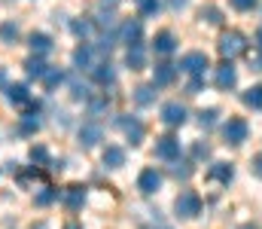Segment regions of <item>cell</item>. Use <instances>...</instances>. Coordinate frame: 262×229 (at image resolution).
Here are the masks:
<instances>
[{
    "label": "cell",
    "mask_w": 262,
    "mask_h": 229,
    "mask_svg": "<svg viewBox=\"0 0 262 229\" xmlns=\"http://www.w3.org/2000/svg\"><path fill=\"white\" fill-rule=\"evenodd\" d=\"M174 211H177V217H186V220L198 217L201 214V196L192 193V190H183L177 196V202H174Z\"/></svg>",
    "instance_id": "1"
},
{
    "label": "cell",
    "mask_w": 262,
    "mask_h": 229,
    "mask_svg": "<svg viewBox=\"0 0 262 229\" xmlns=\"http://www.w3.org/2000/svg\"><path fill=\"white\" fill-rule=\"evenodd\" d=\"M55 199H58V190H52V186H46L43 193H37V199H34V202H37L40 208H46V205H52Z\"/></svg>",
    "instance_id": "29"
},
{
    "label": "cell",
    "mask_w": 262,
    "mask_h": 229,
    "mask_svg": "<svg viewBox=\"0 0 262 229\" xmlns=\"http://www.w3.org/2000/svg\"><path fill=\"white\" fill-rule=\"evenodd\" d=\"M70 28H73V34H76V37H82V40L92 34V22H73Z\"/></svg>",
    "instance_id": "33"
},
{
    "label": "cell",
    "mask_w": 262,
    "mask_h": 229,
    "mask_svg": "<svg viewBox=\"0 0 262 229\" xmlns=\"http://www.w3.org/2000/svg\"><path fill=\"white\" fill-rule=\"evenodd\" d=\"M101 135H104V132H101L98 122H85V126L79 129V144H82V147H95V144L101 141Z\"/></svg>",
    "instance_id": "15"
},
{
    "label": "cell",
    "mask_w": 262,
    "mask_h": 229,
    "mask_svg": "<svg viewBox=\"0 0 262 229\" xmlns=\"http://www.w3.org/2000/svg\"><path fill=\"white\" fill-rule=\"evenodd\" d=\"M256 40H259V49H262V28H259V34H256Z\"/></svg>",
    "instance_id": "46"
},
{
    "label": "cell",
    "mask_w": 262,
    "mask_h": 229,
    "mask_svg": "<svg viewBox=\"0 0 262 229\" xmlns=\"http://www.w3.org/2000/svg\"><path fill=\"white\" fill-rule=\"evenodd\" d=\"M244 104L253 107V110H262V86H250L244 92Z\"/></svg>",
    "instance_id": "24"
},
{
    "label": "cell",
    "mask_w": 262,
    "mask_h": 229,
    "mask_svg": "<svg viewBox=\"0 0 262 229\" xmlns=\"http://www.w3.org/2000/svg\"><path fill=\"white\" fill-rule=\"evenodd\" d=\"M73 65L79 68V71H95V65H98V46H92V43H82V46H76L73 49Z\"/></svg>",
    "instance_id": "3"
},
{
    "label": "cell",
    "mask_w": 262,
    "mask_h": 229,
    "mask_svg": "<svg viewBox=\"0 0 262 229\" xmlns=\"http://www.w3.org/2000/svg\"><path fill=\"white\" fill-rule=\"evenodd\" d=\"M223 138H226V144H235V147L244 144V141H247V122L238 119V116L229 119V122L223 126Z\"/></svg>",
    "instance_id": "4"
},
{
    "label": "cell",
    "mask_w": 262,
    "mask_h": 229,
    "mask_svg": "<svg viewBox=\"0 0 262 229\" xmlns=\"http://www.w3.org/2000/svg\"><path fill=\"white\" fill-rule=\"evenodd\" d=\"M31 162H34V165H46V162H49L46 147H40V144H37V147H31Z\"/></svg>",
    "instance_id": "31"
},
{
    "label": "cell",
    "mask_w": 262,
    "mask_h": 229,
    "mask_svg": "<svg viewBox=\"0 0 262 229\" xmlns=\"http://www.w3.org/2000/svg\"><path fill=\"white\" fill-rule=\"evenodd\" d=\"M92 76H95V82L107 86V82H113V79H116V71H113V65H110V61H98V65H95V71H92Z\"/></svg>",
    "instance_id": "19"
},
{
    "label": "cell",
    "mask_w": 262,
    "mask_h": 229,
    "mask_svg": "<svg viewBox=\"0 0 262 229\" xmlns=\"http://www.w3.org/2000/svg\"><path fill=\"white\" fill-rule=\"evenodd\" d=\"M31 229H49V226L46 223H37V226H31Z\"/></svg>",
    "instance_id": "45"
},
{
    "label": "cell",
    "mask_w": 262,
    "mask_h": 229,
    "mask_svg": "<svg viewBox=\"0 0 262 229\" xmlns=\"http://www.w3.org/2000/svg\"><path fill=\"white\" fill-rule=\"evenodd\" d=\"M67 86H70V95H73L76 101H92V86H89L85 79L70 76V79H67Z\"/></svg>",
    "instance_id": "17"
},
{
    "label": "cell",
    "mask_w": 262,
    "mask_h": 229,
    "mask_svg": "<svg viewBox=\"0 0 262 229\" xmlns=\"http://www.w3.org/2000/svg\"><path fill=\"white\" fill-rule=\"evenodd\" d=\"M25 71H28V76H34V79H43L49 68H46L40 58H28V61H25Z\"/></svg>",
    "instance_id": "25"
},
{
    "label": "cell",
    "mask_w": 262,
    "mask_h": 229,
    "mask_svg": "<svg viewBox=\"0 0 262 229\" xmlns=\"http://www.w3.org/2000/svg\"><path fill=\"white\" fill-rule=\"evenodd\" d=\"M232 6H235V9H241V12H247V9H253V6H256V0H232Z\"/></svg>",
    "instance_id": "37"
},
{
    "label": "cell",
    "mask_w": 262,
    "mask_h": 229,
    "mask_svg": "<svg viewBox=\"0 0 262 229\" xmlns=\"http://www.w3.org/2000/svg\"><path fill=\"white\" fill-rule=\"evenodd\" d=\"M25 135H34V132H40V116L37 113H28V116H21V126H18Z\"/></svg>",
    "instance_id": "27"
},
{
    "label": "cell",
    "mask_w": 262,
    "mask_h": 229,
    "mask_svg": "<svg viewBox=\"0 0 262 229\" xmlns=\"http://www.w3.org/2000/svg\"><path fill=\"white\" fill-rule=\"evenodd\" d=\"M125 65H128V68H134V71L146 65V52H143V46H131L128 52H125Z\"/></svg>",
    "instance_id": "22"
},
{
    "label": "cell",
    "mask_w": 262,
    "mask_h": 229,
    "mask_svg": "<svg viewBox=\"0 0 262 229\" xmlns=\"http://www.w3.org/2000/svg\"><path fill=\"white\" fill-rule=\"evenodd\" d=\"M156 156H159V159H165V162H174V159H180V141H177L174 135H165V138H159V141H156Z\"/></svg>",
    "instance_id": "5"
},
{
    "label": "cell",
    "mask_w": 262,
    "mask_h": 229,
    "mask_svg": "<svg viewBox=\"0 0 262 229\" xmlns=\"http://www.w3.org/2000/svg\"><path fill=\"white\" fill-rule=\"evenodd\" d=\"M64 229H82V226H79V223H73V220H70V223H67Z\"/></svg>",
    "instance_id": "44"
},
{
    "label": "cell",
    "mask_w": 262,
    "mask_h": 229,
    "mask_svg": "<svg viewBox=\"0 0 262 229\" xmlns=\"http://www.w3.org/2000/svg\"><path fill=\"white\" fill-rule=\"evenodd\" d=\"M186 6V0H171V9H183Z\"/></svg>",
    "instance_id": "42"
},
{
    "label": "cell",
    "mask_w": 262,
    "mask_h": 229,
    "mask_svg": "<svg viewBox=\"0 0 262 229\" xmlns=\"http://www.w3.org/2000/svg\"><path fill=\"white\" fill-rule=\"evenodd\" d=\"M216 116H220V113H216L213 107H210V110H201V113H198V122H201V129H213V126H216Z\"/></svg>",
    "instance_id": "30"
},
{
    "label": "cell",
    "mask_w": 262,
    "mask_h": 229,
    "mask_svg": "<svg viewBox=\"0 0 262 229\" xmlns=\"http://www.w3.org/2000/svg\"><path fill=\"white\" fill-rule=\"evenodd\" d=\"M213 82H216V89H232V86L238 82V74H235L232 61H226V65H220V68H216V76H213Z\"/></svg>",
    "instance_id": "11"
},
{
    "label": "cell",
    "mask_w": 262,
    "mask_h": 229,
    "mask_svg": "<svg viewBox=\"0 0 262 229\" xmlns=\"http://www.w3.org/2000/svg\"><path fill=\"white\" fill-rule=\"evenodd\" d=\"M119 129L125 132V138H128L131 144H140V141H143V122H140V119L122 116V119H119Z\"/></svg>",
    "instance_id": "10"
},
{
    "label": "cell",
    "mask_w": 262,
    "mask_h": 229,
    "mask_svg": "<svg viewBox=\"0 0 262 229\" xmlns=\"http://www.w3.org/2000/svg\"><path fill=\"white\" fill-rule=\"evenodd\" d=\"M171 174H174L177 180H186V177L192 174V165L183 162V159H174V162H171Z\"/></svg>",
    "instance_id": "26"
},
{
    "label": "cell",
    "mask_w": 262,
    "mask_h": 229,
    "mask_svg": "<svg viewBox=\"0 0 262 229\" xmlns=\"http://www.w3.org/2000/svg\"><path fill=\"white\" fill-rule=\"evenodd\" d=\"M186 92H189V95H198V92H201V76H192V82H189Z\"/></svg>",
    "instance_id": "39"
},
{
    "label": "cell",
    "mask_w": 262,
    "mask_h": 229,
    "mask_svg": "<svg viewBox=\"0 0 262 229\" xmlns=\"http://www.w3.org/2000/svg\"><path fill=\"white\" fill-rule=\"evenodd\" d=\"M201 18H207L210 25H216V22H220V9H213V6H207V9H201Z\"/></svg>",
    "instance_id": "35"
},
{
    "label": "cell",
    "mask_w": 262,
    "mask_h": 229,
    "mask_svg": "<svg viewBox=\"0 0 262 229\" xmlns=\"http://www.w3.org/2000/svg\"><path fill=\"white\" fill-rule=\"evenodd\" d=\"M101 110H107V98H98V101H92V116H98Z\"/></svg>",
    "instance_id": "38"
},
{
    "label": "cell",
    "mask_w": 262,
    "mask_h": 229,
    "mask_svg": "<svg viewBox=\"0 0 262 229\" xmlns=\"http://www.w3.org/2000/svg\"><path fill=\"white\" fill-rule=\"evenodd\" d=\"M192 156H195V159H207V156H210V147H207V144H195V147H192Z\"/></svg>",
    "instance_id": "36"
},
{
    "label": "cell",
    "mask_w": 262,
    "mask_h": 229,
    "mask_svg": "<svg viewBox=\"0 0 262 229\" xmlns=\"http://www.w3.org/2000/svg\"><path fill=\"white\" fill-rule=\"evenodd\" d=\"M61 202L67 205V211H79L82 202H85V190H82V186H67L64 196H61Z\"/></svg>",
    "instance_id": "14"
},
{
    "label": "cell",
    "mask_w": 262,
    "mask_h": 229,
    "mask_svg": "<svg viewBox=\"0 0 262 229\" xmlns=\"http://www.w3.org/2000/svg\"><path fill=\"white\" fill-rule=\"evenodd\" d=\"M253 68H256V71H262V49L253 55Z\"/></svg>",
    "instance_id": "41"
},
{
    "label": "cell",
    "mask_w": 262,
    "mask_h": 229,
    "mask_svg": "<svg viewBox=\"0 0 262 229\" xmlns=\"http://www.w3.org/2000/svg\"><path fill=\"white\" fill-rule=\"evenodd\" d=\"M180 71H186V74L192 76H201L204 74V68H207V55L204 52H189V55H183L180 58V65H177Z\"/></svg>",
    "instance_id": "7"
},
{
    "label": "cell",
    "mask_w": 262,
    "mask_h": 229,
    "mask_svg": "<svg viewBox=\"0 0 262 229\" xmlns=\"http://www.w3.org/2000/svg\"><path fill=\"white\" fill-rule=\"evenodd\" d=\"M6 98H9V104H28V86L25 82H9L6 86Z\"/></svg>",
    "instance_id": "18"
},
{
    "label": "cell",
    "mask_w": 262,
    "mask_h": 229,
    "mask_svg": "<svg viewBox=\"0 0 262 229\" xmlns=\"http://www.w3.org/2000/svg\"><path fill=\"white\" fill-rule=\"evenodd\" d=\"M140 37H143V28H140V22H122V28H119V43H125V46H140Z\"/></svg>",
    "instance_id": "8"
},
{
    "label": "cell",
    "mask_w": 262,
    "mask_h": 229,
    "mask_svg": "<svg viewBox=\"0 0 262 229\" xmlns=\"http://www.w3.org/2000/svg\"><path fill=\"white\" fill-rule=\"evenodd\" d=\"M134 3H137L140 15H152V12L159 9V0H134Z\"/></svg>",
    "instance_id": "32"
},
{
    "label": "cell",
    "mask_w": 262,
    "mask_h": 229,
    "mask_svg": "<svg viewBox=\"0 0 262 229\" xmlns=\"http://www.w3.org/2000/svg\"><path fill=\"white\" fill-rule=\"evenodd\" d=\"M241 229H256V226H253V223H244V226H241Z\"/></svg>",
    "instance_id": "47"
},
{
    "label": "cell",
    "mask_w": 262,
    "mask_h": 229,
    "mask_svg": "<svg viewBox=\"0 0 262 229\" xmlns=\"http://www.w3.org/2000/svg\"><path fill=\"white\" fill-rule=\"evenodd\" d=\"M207 177H210V180H220V183H232L235 168H232L229 162H213V165H210V171H207Z\"/></svg>",
    "instance_id": "16"
},
{
    "label": "cell",
    "mask_w": 262,
    "mask_h": 229,
    "mask_svg": "<svg viewBox=\"0 0 262 229\" xmlns=\"http://www.w3.org/2000/svg\"><path fill=\"white\" fill-rule=\"evenodd\" d=\"M107 3H110V6H116L119 0H101V6H107Z\"/></svg>",
    "instance_id": "43"
},
{
    "label": "cell",
    "mask_w": 262,
    "mask_h": 229,
    "mask_svg": "<svg viewBox=\"0 0 262 229\" xmlns=\"http://www.w3.org/2000/svg\"><path fill=\"white\" fill-rule=\"evenodd\" d=\"M162 122H165V126H171V129L183 126V122H186V107H183L180 101L165 104V107H162Z\"/></svg>",
    "instance_id": "6"
},
{
    "label": "cell",
    "mask_w": 262,
    "mask_h": 229,
    "mask_svg": "<svg viewBox=\"0 0 262 229\" xmlns=\"http://www.w3.org/2000/svg\"><path fill=\"white\" fill-rule=\"evenodd\" d=\"M177 76V65L165 61V65H156V74H152V86H171Z\"/></svg>",
    "instance_id": "13"
},
{
    "label": "cell",
    "mask_w": 262,
    "mask_h": 229,
    "mask_svg": "<svg viewBox=\"0 0 262 229\" xmlns=\"http://www.w3.org/2000/svg\"><path fill=\"white\" fill-rule=\"evenodd\" d=\"M31 52H37V55H46L49 49H52V37L49 34H31Z\"/></svg>",
    "instance_id": "21"
},
{
    "label": "cell",
    "mask_w": 262,
    "mask_h": 229,
    "mask_svg": "<svg viewBox=\"0 0 262 229\" xmlns=\"http://www.w3.org/2000/svg\"><path fill=\"white\" fill-rule=\"evenodd\" d=\"M101 159H104L107 168H122V165H125V150H122V147H107Z\"/></svg>",
    "instance_id": "20"
},
{
    "label": "cell",
    "mask_w": 262,
    "mask_h": 229,
    "mask_svg": "<svg viewBox=\"0 0 262 229\" xmlns=\"http://www.w3.org/2000/svg\"><path fill=\"white\" fill-rule=\"evenodd\" d=\"M152 49H156V52H162V55H171V52L177 49V37H174L171 31H159V34H156V40H152Z\"/></svg>",
    "instance_id": "12"
},
{
    "label": "cell",
    "mask_w": 262,
    "mask_h": 229,
    "mask_svg": "<svg viewBox=\"0 0 262 229\" xmlns=\"http://www.w3.org/2000/svg\"><path fill=\"white\" fill-rule=\"evenodd\" d=\"M134 101H137L140 107L152 104V101H156V86H137V92H134Z\"/></svg>",
    "instance_id": "23"
},
{
    "label": "cell",
    "mask_w": 262,
    "mask_h": 229,
    "mask_svg": "<svg viewBox=\"0 0 262 229\" xmlns=\"http://www.w3.org/2000/svg\"><path fill=\"white\" fill-rule=\"evenodd\" d=\"M247 52V43H244V37L238 34V31H229V34H223L220 37V55L223 58H238V55H244Z\"/></svg>",
    "instance_id": "2"
},
{
    "label": "cell",
    "mask_w": 262,
    "mask_h": 229,
    "mask_svg": "<svg viewBox=\"0 0 262 229\" xmlns=\"http://www.w3.org/2000/svg\"><path fill=\"white\" fill-rule=\"evenodd\" d=\"M253 174H256V177H262V156H256V159H253Z\"/></svg>",
    "instance_id": "40"
},
{
    "label": "cell",
    "mask_w": 262,
    "mask_h": 229,
    "mask_svg": "<svg viewBox=\"0 0 262 229\" xmlns=\"http://www.w3.org/2000/svg\"><path fill=\"white\" fill-rule=\"evenodd\" d=\"M43 82H46V89H58V86L64 82V74H61L58 68H49L46 76H43Z\"/></svg>",
    "instance_id": "28"
},
{
    "label": "cell",
    "mask_w": 262,
    "mask_h": 229,
    "mask_svg": "<svg viewBox=\"0 0 262 229\" xmlns=\"http://www.w3.org/2000/svg\"><path fill=\"white\" fill-rule=\"evenodd\" d=\"M0 37L3 40H15L18 37V28L15 25H0Z\"/></svg>",
    "instance_id": "34"
},
{
    "label": "cell",
    "mask_w": 262,
    "mask_h": 229,
    "mask_svg": "<svg viewBox=\"0 0 262 229\" xmlns=\"http://www.w3.org/2000/svg\"><path fill=\"white\" fill-rule=\"evenodd\" d=\"M137 186H140V193H156L159 186H162V174L156 171V168H143L140 171V177H137Z\"/></svg>",
    "instance_id": "9"
}]
</instances>
